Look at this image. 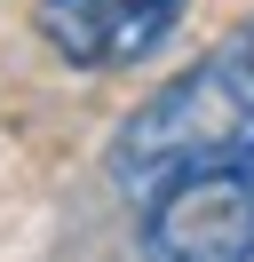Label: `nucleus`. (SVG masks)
<instances>
[{
    "instance_id": "nucleus-1",
    "label": "nucleus",
    "mask_w": 254,
    "mask_h": 262,
    "mask_svg": "<svg viewBox=\"0 0 254 262\" xmlns=\"http://www.w3.org/2000/svg\"><path fill=\"white\" fill-rule=\"evenodd\" d=\"M238 143H254V72H246V56L222 40L183 80H167L151 103H135V119H127L119 143H111V175H119L127 199H151L159 183L190 175V167L230 159Z\"/></svg>"
},
{
    "instance_id": "nucleus-2",
    "label": "nucleus",
    "mask_w": 254,
    "mask_h": 262,
    "mask_svg": "<svg viewBox=\"0 0 254 262\" xmlns=\"http://www.w3.org/2000/svg\"><path fill=\"white\" fill-rule=\"evenodd\" d=\"M151 262H254V143L159 183L143 214Z\"/></svg>"
},
{
    "instance_id": "nucleus-4",
    "label": "nucleus",
    "mask_w": 254,
    "mask_h": 262,
    "mask_svg": "<svg viewBox=\"0 0 254 262\" xmlns=\"http://www.w3.org/2000/svg\"><path fill=\"white\" fill-rule=\"evenodd\" d=\"M230 48L246 56V72H254V16H246V24H238V32H230Z\"/></svg>"
},
{
    "instance_id": "nucleus-3",
    "label": "nucleus",
    "mask_w": 254,
    "mask_h": 262,
    "mask_svg": "<svg viewBox=\"0 0 254 262\" xmlns=\"http://www.w3.org/2000/svg\"><path fill=\"white\" fill-rule=\"evenodd\" d=\"M190 0H40V32L79 72H127L175 32Z\"/></svg>"
}]
</instances>
